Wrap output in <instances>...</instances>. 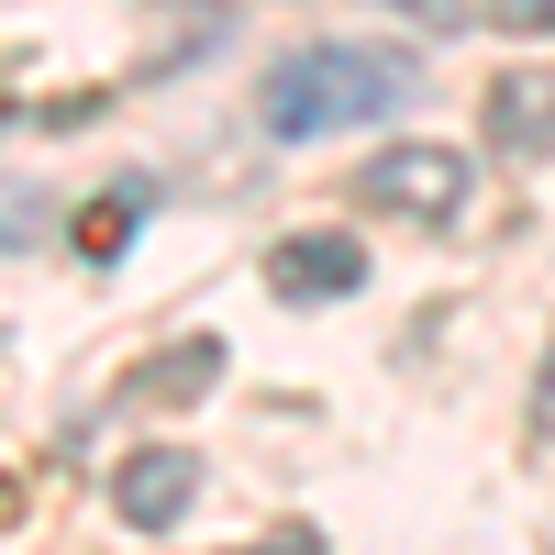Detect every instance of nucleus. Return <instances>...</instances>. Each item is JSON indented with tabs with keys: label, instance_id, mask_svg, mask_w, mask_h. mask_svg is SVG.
Wrapping results in <instances>:
<instances>
[{
	"label": "nucleus",
	"instance_id": "nucleus-1",
	"mask_svg": "<svg viewBox=\"0 0 555 555\" xmlns=\"http://www.w3.org/2000/svg\"><path fill=\"white\" fill-rule=\"evenodd\" d=\"M400 101H411V56H389V44H289L256 89V122L278 145H322V133L389 122Z\"/></svg>",
	"mask_w": 555,
	"mask_h": 555
},
{
	"label": "nucleus",
	"instance_id": "nucleus-2",
	"mask_svg": "<svg viewBox=\"0 0 555 555\" xmlns=\"http://www.w3.org/2000/svg\"><path fill=\"white\" fill-rule=\"evenodd\" d=\"M467 190H478V167L455 156V145H389V156L356 167V201L366 211H400V222H455Z\"/></svg>",
	"mask_w": 555,
	"mask_h": 555
},
{
	"label": "nucleus",
	"instance_id": "nucleus-3",
	"mask_svg": "<svg viewBox=\"0 0 555 555\" xmlns=\"http://www.w3.org/2000/svg\"><path fill=\"white\" fill-rule=\"evenodd\" d=\"M112 500H122L133 533H178V522H190V500H201V455H190V444H145V455L112 478Z\"/></svg>",
	"mask_w": 555,
	"mask_h": 555
},
{
	"label": "nucleus",
	"instance_id": "nucleus-4",
	"mask_svg": "<svg viewBox=\"0 0 555 555\" xmlns=\"http://www.w3.org/2000/svg\"><path fill=\"white\" fill-rule=\"evenodd\" d=\"M267 289L278 300H356L366 289V245L356 234H289L267 256Z\"/></svg>",
	"mask_w": 555,
	"mask_h": 555
},
{
	"label": "nucleus",
	"instance_id": "nucleus-5",
	"mask_svg": "<svg viewBox=\"0 0 555 555\" xmlns=\"http://www.w3.org/2000/svg\"><path fill=\"white\" fill-rule=\"evenodd\" d=\"M489 145H500V156H544V145H555V67L489 78Z\"/></svg>",
	"mask_w": 555,
	"mask_h": 555
},
{
	"label": "nucleus",
	"instance_id": "nucleus-6",
	"mask_svg": "<svg viewBox=\"0 0 555 555\" xmlns=\"http://www.w3.org/2000/svg\"><path fill=\"white\" fill-rule=\"evenodd\" d=\"M145 211H156V178H112V190L78 211V256H112L122 234H145Z\"/></svg>",
	"mask_w": 555,
	"mask_h": 555
},
{
	"label": "nucleus",
	"instance_id": "nucleus-7",
	"mask_svg": "<svg viewBox=\"0 0 555 555\" xmlns=\"http://www.w3.org/2000/svg\"><path fill=\"white\" fill-rule=\"evenodd\" d=\"M56 190H44V178H0V256H23V245H44L56 234Z\"/></svg>",
	"mask_w": 555,
	"mask_h": 555
},
{
	"label": "nucleus",
	"instance_id": "nucleus-8",
	"mask_svg": "<svg viewBox=\"0 0 555 555\" xmlns=\"http://www.w3.org/2000/svg\"><path fill=\"white\" fill-rule=\"evenodd\" d=\"M211 366H222V345H167L145 389H156V400H201V389H211Z\"/></svg>",
	"mask_w": 555,
	"mask_h": 555
},
{
	"label": "nucleus",
	"instance_id": "nucleus-9",
	"mask_svg": "<svg viewBox=\"0 0 555 555\" xmlns=\"http://www.w3.org/2000/svg\"><path fill=\"white\" fill-rule=\"evenodd\" d=\"M500 34H555V0H489Z\"/></svg>",
	"mask_w": 555,
	"mask_h": 555
},
{
	"label": "nucleus",
	"instance_id": "nucleus-10",
	"mask_svg": "<svg viewBox=\"0 0 555 555\" xmlns=\"http://www.w3.org/2000/svg\"><path fill=\"white\" fill-rule=\"evenodd\" d=\"M389 12H411V23H423V34H455V23H478L467 0H389Z\"/></svg>",
	"mask_w": 555,
	"mask_h": 555
}]
</instances>
